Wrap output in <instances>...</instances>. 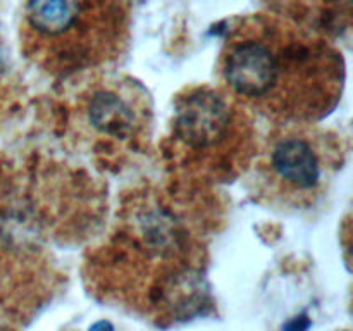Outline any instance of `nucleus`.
Wrapping results in <instances>:
<instances>
[{
	"instance_id": "obj_1",
	"label": "nucleus",
	"mask_w": 353,
	"mask_h": 331,
	"mask_svg": "<svg viewBox=\"0 0 353 331\" xmlns=\"http://www.w3.org/2000/svg\"><path fill=\"white\" fill-rule=\"evenodd\" d=\"M217 78L236 102L272 124H314L340 103L347 79L341 52L279 14L238 17L217 57Z\"/></svg>"
},
{
	"instance_id": "obj_2",
	"label": "nucleus",
	"mask_w": 353,
	"mask_h": 331,
	"mask_svg": "<svg viewBox=\"0 0 353 331\" xmlns=\"http://www.w3.org/2000/svg\"><path fill=\"white\" fill-rule=\"evenodd\" d=\"M130 38V0H23L21 52L54 78L114 64L128 50Z\"/></svg>"
},
{
	"instance_id": "obj_3",
	"label": "nucleus",
	"mask_w": 353,
	"mask_h": 331,
	"mask_svg": "<svg viewBox=\"0 0 353 331\" xmlns=\"http://www.w3.org/2000/svg\"><path fill=\"white\" fill-rule=\"evenodd\" d=\"M345 161L343 140L334 131L317 123L274 124L248 166V190L276 212H312L330 195Z\"/></svg>"
},
{
	"instance_id": "obj_4",
	"label": "nucleus",
	"mask_w": 353,
	"mask_h": 331,
	"mask_svg": "<svg viewBox=\"0 0 353 331\" xmlns=\"http://www.w3.org/2000/svg\"><path fill=\"white\" fill-rule=\"evenodd\" d=\"M171 140L183 164L223 181L247 172L259 147L254 114L221 86L207 85L178 95Z\"/></svg>"
},
{
	"instance_id": "obj_5",
	"label": "nucleus",
	"mask_w": 353,
	"mask_h": 331,
	"mask_svg": "<svg viewBox=\"0 0 353 331\" xmlns=\"http://www.w3.org/2000/svg\"><path fill=\"white\" fill-rule=\"evenodd\" d=\"M85 121L95 133L121 141H137L152 124L148 95L134 81H102L85 99Z\"/></svg>"
},
{
	"instance_id": "obj_6",
	"label": "nucleus",
	"mask_w": 353,
	"mask_h": 331,
	"mask_svg": "<svg viewBox=\"0 0 353 331\" xmlns=\"http://www.w3.org/2000/svg\"><path fill=\"white\" fill-rule=\"evenodd\" d=\"M310 326L309 319L305 316L296 317V319L290 321L288 324L285 326V331H307V328Z\"/></svg>"
},
{
	"instance_id": "obj_7",
	"label": "nucleus",
	"mask_w": 353,
	"mask_h": 331,
	"mask_svg": "<svg viewBox=\"0 0 353 331\" xmlns=\"http://www.w3.org/2000/svg\"><path fill=\"white\" fill-rule=\"evenodd\" d=\"M88 331H114V326L109 321H99L93 326H90Z\"/></svg>"
}]
</instances>
